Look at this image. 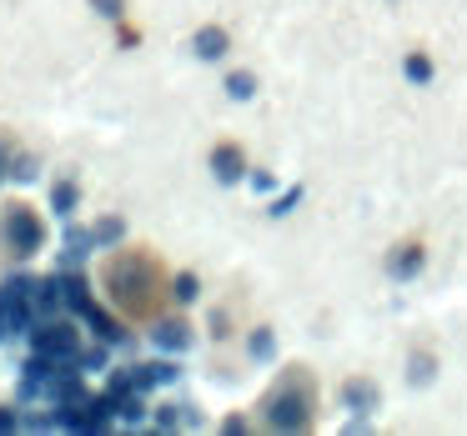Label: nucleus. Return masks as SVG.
<instances>
[{
	"mask_svg": "<svg viewBox=\"0 0 467 436\" xmlns=\"http://www.w3.org/2000/svg\"><path fill=\"white\" fill-rule=\"evenodd\" d=\"M111 301L121 306L126 316H151L156 301H161V266H156L151 251H121L106 261L101 271Z\"/></svg>",
	"mask_w": 467,
	"mask_h": 436,
	"instance_id": "f257e3e1",
	"label": "nucleus"
},
{
	"mask_svg": "<svg viewBox=\"0 0 467 436\" xmlns=\"http://www.w3.org/2000/svg\"><path fill=\"white\" fill-rule=\"evenodd\" d=\"M262 416H266L272 431H306V426H312V376H306V366L286 371L282 381L266 391Z\"/></svg>",
	"mask_w": 467,
	"mask_h": 436,
	"instance_id": "f03ea898",
	"label": "nucleus"
},
{
	"mask_svg": "<svg viewBox=\"0 0 467 436\" xmlns=\"http://www.w3.org/2000/svg\"><path fill=\"white\" fill-rule=\"evenodd\" d=\"M0 246H5L11 256H36L46 246V226L26 201L0 206Z\"/></svg>",
	"mask_w": 467,
	"mask_h": 436,
	"instance_id": "7ed1b4c3",
	"label": "nucleus"
},
{
	"mask_svg": "<svg viewBox=\"0 0 467 436\" xmlns=\"http://www.w3.org/2000/svg\"><path fill=\"white\" fill-rule=\"evenodd\" d=\"M36 356H46V361H71L76 356V331L66 321L41 326V331H36Z\"/></svg>",
	"mask_w": 467,
	"mask_h": 436,
	"instance_id": "20e7f679",
	"label": "nucleus"
},
{
	"mask_svg": "<svg viewBox=\"0 0 467 436\" xmlns=\"http://www.w3.org/2000/svg\"><path fill=\"white\" fill-rule=\"evenodd\" d=\"M212 171H216L222 186H232V181H242L252 166H246V151L236 141H222V146H212Z\"/></svg>",
	"mask_w": 467,
	"mask_h": 436,
	"instance_id": "39448f33",
	"label": "nucleus"
},
{
	"mask_svg": "<svg viewBox=\"0 0 467 436\" xmlns=\"http://www.w3.org/2000/svg\"><path fill=\"white\" fill-rule=\"evenodd\" d=\"M427 266V251H422V241H402V246H392V256H387V271L397 276V281H412L417 271Z\"/></svg>",
	"mask_w": 467,
	"mask_h": 436,
	"instance_id": "423d86ee",
	"label": "nucleus"
},
{
	"mask_svg": "<svg viewBox=\"0 0 467 436\" xmlns=\"http://www.w3.org/2000/svg\"><path fill=\"white\" fill-rule=\"evenodd\" d=\"M226 46H232V35H226L222 25H202V31L192 35L196 61H222V56H226Z\"/></svg>",
	"mask_w": 467,
	"mask_h": 436,
	"instance_id": "0eeeda50",
	"label": "nucleus"
},
{
	"mask_svg": "<svg viewBox=\"0 0 467 436\" xmlns=\"http://www.w3.org/2000/svg\"><path fill=\"white\" fill-rule=\"evenodd\" d=\"M342 401L352 406L357 416L377 411V381H367V376H352V381H342Z\"/></svg>",
	"mask_w": 467,
	"mask_h": 436,
	"instance_id": "6e6552de",
	"label": "nucleus"
},
{
	"mask_svg": "<svg viewBox=\"0 0 467 436\" xmlns=\"http://www.w3.org/2000/svg\"><path fill=\"white\" fill-rule=\"evenodd\" d=\"M131 376L141 391H151V386H166V381H176V366H166V361H151V366H131Z\"/></svg>",
	"mask_w": 467,
	"mask_h": 436,
	"instance_id": "1a4fd4ad",
	"label": "nucleus"
},
{
	"mask_svg": "<svg viewBox=\"0 0 467 436\" xmlns=\"http://www.w3.org/2000/svg\"><path fill=\"white\" fill-rule=\"evenodd\" d=\"M156 346H161V351H186V346H192V326L186 321H161L156 326Z\"/></svg>",
	"mask_w": 467,
	"mask_h": 436,
	"instance_id": "9d476101",
	"label": "nucleus"
},
{
	"mask_svg": "<svg viewBox=\"0 0 467 436\" xmlns=\"http://www.w3.org/2000/svg\"><path fill=\"white\" fill-rule=\"evenodd\" d=\"M226 96H232V101H252V96H256V76L252 71H232V76H226Z\"/></svg>",
	"mask_w": 467,
	"mask_h": 436,
	"instance_id": "9b49d317",
	"label": "nucleus"
},
{
	"mask_svg": "<svg viewBox=\"0 0 467 436\" xmlns=\"http://www.w3.org/2000/svg\"><path fill=\"white\" fill-rule=\"evenodd\" d=\"M402 76H407L412 86H427V81H432V61H427L422 51H412V56L402 61Z\"/></svg>",
	"mask_w": 467,
	"mask_h": 436,
	"instance_id": "f8f14e48",
	"label": "nucleus"
},
{
	"mask_svg": "<svg viewBox=\"0 0 467 436\" xmlns=\"http://www.w3.org/2000/svg\"><path fill=\"white\" fill-rule=\"evenodd\" d=\"M91 231H96V246H111V241H121V236H126V221H121V216H101Z\"/></svg>",
	"mask_w": 467,
	"mask_h": 436,
	"instance_id": "ddd939ff",
	"label": "nucleus"
},
{
	"mask_svg": "<svg viewBox=\"0 0 467 436\" xmlns=\"http://www.w3.org/2000/svg\"><path fill=\"white\" fill-rule=\"evenodd\" d=\"M407 381H412V386L432 381V351H412V361H407Z\"/></svg>",
	"mask_w": 467,
	"mask_h": 436,
	"instance_id": "4468645a",
	"label": "nucleus"
},
{
	"mask_svg": "<svg viewBox=\"0 0 467 436\" xmlns=\"http://www.w3.org/2000/svg\"><path fill=\"white\" fill-rule=\"evenodd\" d=\"M76 196H81V191H76V181H56V186H51V206H56L61 216L76 211Z\"/></svg>",
	"mask_w": 467,
	"mask_h": 436,
	"instance_id": "2eb2a0df",
	"label": "nucleus"
},
{
	"mask_svg": "<svg viewBox=\"0 0 467 436\" xmlns=\"http://www.w3.org/2000/svg\"><path fill=\"white\" fill-rule=\"evenodd\" d=\"M246 351H252L256 361H272V351H276V336L266 331V326H256V331H252V341H246Z\"/></svg>",
	"mask_w": 467,
	"mask_h": 436,
	"instance_id": "dca6fc26",
	"label": "nucleus"
},
{
	"mask_svg": "<svg viewBox=\"0 0 467 436\" xmlns=\"http://www.w3.org/2000/svg\"><path fill=\"white\" fill-rule=\"evenodd\" d=\"M171 296H176V301H196V296H202V281H196V271H176Z\"/></svg>",
	"mask_w": 467,
	"mask_h": 436,
	"instance_id": "f3484780",
	"label": "nucleus"
},
{
	"mask_svg": "<svg viewBox=\"0 0 467 436\" xmlns=\"http://www.w3.org/2000/svg\"><path fill=\"white\" fill-rule=\"evenodd\" d=\"M296 201H302V186H286V191H282V196H276V201H272V216H286V211H292Z\"/></svg>",
	"mask_w": 467,
	"mask_h": 436,
	"instance_id": "a211bd4d",
	"label": "nucleus"
},
{
	"mask_svg": "<svg viewBox=\"0 0 467 436\" xmlns=\"http://www.w3.org/2000/svg\"><path fill=\"white\" fill-rule=\"evenodd\" d=\"M11 171H16V141L0 131V176H11Z\"/></svg>",
	"mask_w": 467,
	"mask_h": 436,
	"instance_id": "6ab92c4d",
	"label": "nucleus"
},
{
	"mask_svg": "<svg viewBox=\"0 0 467 436\" xmlns=\"http://www.w3.org/2000/svg\"><path fill=\"white\" fill-rule=\"evenodd\" d=\"M91 5L106 15V21H121V15H126V0H91Z\"/></svg>",
	"mask_w": 467,
	"mask_h": 436,
	"instance_id": "aec40b11",
	"label": "nucleus"
},
{
	"mask_svg": "<svg viewBox=\"0 0 467 436\" xmlns=\"http://www.w3.org/2000/svg\"><path fill=\"white\" fill-rule=\"evenodd\" d=\"M252 186L266 196V191H276V176H272V171H252Z\"/></svg>",
	"mask_w": 467,
	"mask_h": 436,
	"instance_id": "412c9836",
	"label": "nucleus"
},
{
	"mask_svg": "<svg viewBox=\"0 0 467 436\" xmlns=\"http://www.w3.org/2000/svg\"><path fill=\"white\" fill-rule=\"evenodd\" d=\"M101 361H106V351H86V356H81L86 371H101Z\"/></svg>",
	"mask_w": 467,
	"mask_h": 436,
	"instance_id": "4be33fe9",
	"label": "nucleus"
},
{
	"mask_svg": "<svg viewBox=\"0 0 467 436\" xmlns=\"http://www.w3.org/2000/svg\"><path fill=\"white\" fill-rule=\"evenodd\" d=\"M11 426H16V416H11V411H0V431H11Z\"/></svg>",
	"mask_w": 467,
	"mask_h": 436,
	"instance_id": "5701e85b",
	"label": "nucleus"
}]
</instances>
